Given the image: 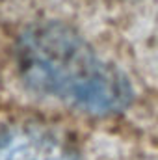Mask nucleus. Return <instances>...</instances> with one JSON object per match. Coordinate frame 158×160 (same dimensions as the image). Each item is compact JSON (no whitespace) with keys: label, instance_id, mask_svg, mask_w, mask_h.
<instances>
[{"label":"nucleus","instance_id":"f257e3e1","mask_svg":"<svg viewBox=\"0 0 158 160\" xmlns=\"http://www.w3.org/2000/svg\"><path fill=\"white\" fill-rule=\"evenodd\" d=\"M15 54L21 77L34 91L82 112L117 114L132 101L126 77L62 22H39L26 28Z\"/></svg>","mask_w":158,"mask_h":160},{"label":"nucleus","instance_id":"f03ea898","mask_svg":"<svg viewBox=\"0 0 158 160\" xmlns=\"http://www.w3.org/2000/svg\"><path fill=\"white\" fill-rule=\"evenodd\" d=\"M0 160H78L67 142L37 127L0 130Z\"/></svg>","mask_w":158,"mask_h":160}]
</instances>
